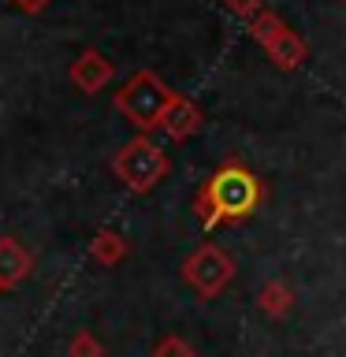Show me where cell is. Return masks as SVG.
Masks as SVG:
<instances>
[{
  "label": "cell",
  "mask_w": 346,
  "mask_h": 357,
  "mask_svg": "<svg viewBox=\"0 0 346 357\" xmlns=\"http://www.w3.org/2000/svg\"><path fill=\"white\" fill-rule=\"evenodd\" d=\"M264 201V183L257 178L242 160H223L205 183H201L194 197V212L201 220V227L212 231L220 223H242L250 220Z\"/></svg>",
  "instance_id": "obj_1"
},
{
  "label": "cell",
  "mask_w": 346,
  "mask_h": 357,
  "mask_svg": "<svg viewBox=\"0 0 346 357\" xmlns=\"http://www.w3.org/2000/svg\"><path fill=\"white\" fill-rule=\"evenodd\" d=\"M175 97H179L175 89H167L153 71H138V75H134L130 82L116 93V108L134 123V127L153 130V127H160L164 112L172 108Z\"/></svg>",
  "instance_id": "obj_2"
},
{
  "label": "cell",
  "mask_w": 346,
  "mask_h": 357,
  "mask_svg": "<svg viewBox=\"0 0 346 357\" xmlns=\"http://www.w3.org/2000/svg\"><path fill=\"white\" fill-rule=\"evenodd\" d=\"M112 172L123 178V186H127V190H134V194H145V190H153V186L167 175V156H164V149H160L156 142L134 138V142H127V145L116 153Z\"/></svg>",
  "instance_id": "obj_3"
},
{
  "label": "cell",
  "mask_w": 346,
  "mask_h": 357,
  "mask_svg": "<svg viewBox=\"0 0 346 357\" xmlns=\"http://www.w3.org/2000/svg\"><path fill=\"white\" fill-rule=\"evenodd\" d=\"M250 33H253V41L261 45L264 56L279 67V71H298V67L306 63L309 45L301 41L298 33L276 15V11H261L257 19H250Z\"/></svg>",
  "instance_id": "obj_4"
},
{
  "label": "cell",
  "mask_w": 346,
  "mask_h": 357,
  "mask_svg": "<svg viewBox=\"0 0 346 357\" xmlns=\"http://www.w3.org/2000/svg\"><path fill=\"white\" fill-rule=\"evenodd\" d=\"M183 279L194 287V294L201 301H212L234 279V261L220 250L216 242H205V245H197V250L186 257Z\"/></svg>",
  "instance_id": "obj_5"
},
{
  "label": "cell",
  "mask_w": 346,
  "mask_h": 357,
  "mask_svg": "<svg viewBox=\"0 0 346 357\" xmlns=\"http://www.w3.org/2000/svg\"><path fill=\"white\" fill-rule=\"evenodd\" d=\"M201 123H205V116H201V108L194 105V100L175 97L172 108H167L164 119H160V130L167 134V138H175V142H186V138H194V134L201 130Z\"/></svg>",
  "instance_id": "obj_6"
},
{
  "label": "cell",
  "mask_w": 346,
  "mask_h": 357,
  "mask_svg": "<svg viewBox=\"0 0 346 357\" xmlns=\"http://www.w3.org/2000/svg\"><path fill=\"white\" fill-rule=\"evenodd\" d=\"M71 78H75V86L82 89V93H97L100 86L112 82V60H105V56L93 52V49H86V52L75 60Z\"/></svg>",
  "instance_id": "obj_7"
},
{
  "label": "cell",
  "mask_w": 346,
  "mask_h": 357,
  "mask_svg": "<svg viewBox=\"0 0 346 357\" xmlns=\"http://www.w3.org/2000/svg\"><path fill=\"white\" fill-rule=\"evenodd\" d=\"M30 275V253L15 238H0V287H15Z\"/></svg>",
  "instance_id": "obj_8"
},
{
  "label": "cell",
  "mask_w": 346,
  "mask_h": 357,
  "mask_svg": "<svg viewBox=\"0 0 346 357\" xmlns=\"http://www.w3.org/2000/svg\"><path fill=\"white\" fill-rule=\"evenodd\" d=\"M257 305H261L264 317L283 320L287 312L294 309V290H290L287 283H279V279H272V283L261 287V294H257Z\"/></svg>",
  "instance_id": "obj_9"
},
{
  "label": "cell",
  "mask_w": 346,
  "mask_h": 357,
  "mask_svg": "<svg viewBox=\"0 0 346 357\" xmlns=\"http://www.w3.org/2000/svg\"><path fill=\"white\" fill-rule=\"evenodd\" d=\"M123 253H127V242H123L119 234H108L105 231V234H97V238H93V257H97L100 264H116Z\"/></svg>",
  "instance_id": "obj_10"
},
{
  "label": "cell",
  "mask_w": 346,
  "mask_h": 357,
  "mask_svg": "<svg viewBox=\"0 0 346 357\" xmlns=\"http://www.w3.org/2000/svg\"><path fill=\"white\" fill-rule=\"evenodd\" d=\"M153 357H194V346L186 339H179V335H167L153 346Z\"/></svg>",
  "instance_id": "obj_11"
},
{
  "label": "cell",
  "mask_w": 346,
  "mask_h": 357,
  "mask_svg": "<svg viewBox=\"0 0 346 357\" xmlns=\"http://www.w3.org/2000/svg\"><path fill=\"white\" fill-rule=\"evenodd\" d=\"M223 8L231 11V15H239V19H257L261 11H268V0H223Z\"/></svg>",
  "instance_id": "obj_12"
},
{
  "label": "cell",
  "mask_w": 346,
  "mask_h": 357,
  "mask_svg": "<svg viewBox=\"0 0 346 357\" xmlns=\"http://www.w3.org/2000/svg\"><path fill=\"white\" fill-rule=\"evenodd\" d=\"M100 354H105V350H100V342L89 331H78L71 339V357H100Z\"/></svg>",
  "instance_id": "obj_13"
},
{
  "label": "cell",
  "mask_w": 346,
  "mask_h": 357,
  "mask_svg": "<svg viewBox=\"0 0 346 357\" xmlns=\"http://www.w3.org/2000/svg\"><path fill=\"white\" fill-rule=\"evenodd\" d=\"M19 4H27V8H30V11H38V8H41V4H45V0H19Z\"/></svg>",
  "instance_id": "obj_14"
}]
</instances>
